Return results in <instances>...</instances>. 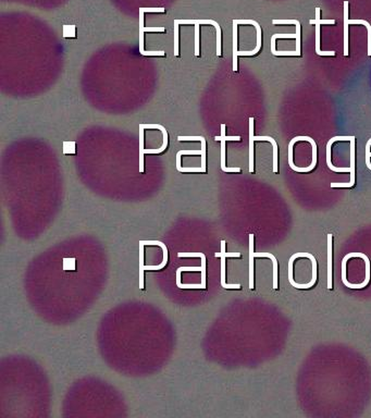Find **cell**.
I'll return each mask as SVG.
<instances>
[{"label": "cell", "mask_w": 371, "mask_h": 418, "mask_svg": "<svg viewBox=\"0 0 371 418\" xmlns=\"http://www.w3.org/2000/svg\"><path fill=\"white\" fill-rule=\"evenodd\" d=\"M245 24H253V25H255L256 30H257V46L254 50L252 51H237V56H254L256 55V53L260 50L261 48V28L260 25L258 24L256 21L254 20H245L244 21Z\"/></svg>", "instance_id": "277c9868"}, {"label": "cell", "mask_w": 371, "mask_h": 418, "mask_svg": "<svg viewBox=\"0 0 371 418\" xmlns=\"http://www.w3.org/2000/svg\"><path fill=\"white\" fill-rule=\"evenodd\" d=\"M302 257H308V258L312 262V279L309 283L301 284V289H308V288H311V286L314 285L317 281V260L314 256L309 254V253H302Z\"/></svg>", "instance_id": "4fadbf2b"}, {"label": "cell", "mask_w": 371, "mask_h": 418, "mask_svg": "<svg viewBox=\"0 0 371 418\" xmlns=\"http://www.w3.org/2000/svg\"><path fill=\"white\" fill-rule=\"evenodd\" d=\"M254 234H250V289H254Z\"/></svg>", "instance_id": "7c38bea8"}, {"label": "cell", "mask_w": 371, "mask_h": 418, "mask_svg": "<svg viewBox=\"0 0 371 418\" xmlns=\"http://www.w3.org/2000/svg\"><path fill=\"white\" fill-rule=\"evenodd\" d=\"M216 257H221V285L224 289H241V284H227L226 283V241H221V253H216Z\"/></svg>", "instance_id": "7a4b0ae2"}, {"label": "cell", "mask_w": 371, "mask_h": 418, "mask_svg": "<svg viewBox=\"0 0 371 418\" xmlns=\"http://www.w3.org/2000/svg\"><path fill=\"white\" fill-rule=\"evenodd\" d=\"M255 140H268L270 142L273 146V172L278 173L279 169H278V144L276 139L271 138V136H254Z\"/></svg>", "instance_id": "8992f818"}, {"label": "cell", "mask_w": 371, "mask_h": 418, "mask_svg": "<svg viewBox=\"0 0 371 418\" xmlns=\"http://www.w3.org/2000/svg\"><path fill=\"white\" fill-rule=\"evenodd\" d=\"M221 129H222V134L224 135V139H226V140H240L241 139L240 136H226V134H224V129H226V124H222L221 125Z\"/></svg>", "instance_id": "7402d4cb"}, {"label": "cell", "mask_w": 371, "mask_h": 418, "mask_svg": "<svg viewBox=\"0 0 371 418\" xmlns=\"http://www.w3.org/2000/svg\"><path fill=\"white\" fill-rule=\"evenodd\" d=\"M344 56H348V1H344Z\"/></svg>", "instance_id": "52a82bcc"}, {"label": "cell", "mask_w": 371, "mask_h": 418, "mask_svg": "<svg viewBox=\"0 0 371 418\" xmlns=\"http://www.w3.org/2000/svg\"><path fill=\"white\" fill-rule=\"evenodd\" d=\"M310 24H316V52L319 56H334L335 51H322L320 49V23L310 20Z\"/></svg>", "instance_id": "9c48e42d"}, {"label": "cell", "mask_w": 371, "mask_h": 418, "mask_svg": "<svg viewBox=\"0 0 371 418\" xmlns=\"http://www.w3.org/2000/svg\"><path fill=\"white\" fill-rule=\"evenodd\" d=\"M370 146H371V139H368L367 144H366V164L367 167L371 170V163H370Z\"/></svg>", "instance_id": "d6986e66"}, {"label": "cell", "mask_w": 371, "mask_h": 418, "mask_svg": "<svg viewBox=\"0 0 371 418\" xmlns=\"http://www.w3.org/2000/svg\"><path fill=\"white\" fill-rule=\"evenodd\" d=\"M237 24L235 22H233V32H234V46H233V50H234V63H233V70L236 71L237 70V37H236V33H237Z\"/></svg>", "instance_id": "ac0fdd59"}, {"label": "cell", "mask_w": 371, "mask_h": 418, "mask_svg": "<svg viewBox=\"0 0 371 418\" xmlns=\"http://www.w3.org/2000/svg\"><path fill=\"white\" fill-rule=\"evenodd\" d=\"M255 257H268L273 262V289L277 290L278 285V260L271 253H255Z\"/></svg>", "instance_id": "ba28073f"}, {"label": "cell", "mask_w": 371, "mask_h": 418, "mask_svg": "<svg viewBox=\"0 0 371 418\" xmlns=\"http://www.w3.org/2000/svg\"><path fill=\"white\" fill-rule=\"evenodd\" d=\"M276 40H277V35L275 34V35H272V37H271V53L272 55L276 51Z\"/></svg>", "instance_id": "603a6c76"}, {"label": "cell", "mask_w": 371, "mask_h": 418, "mask_svg": "<svg viewBox=\"0 0 371 418\" xmlns=\"http://www.w3.org/2000/svg\"><path fill=\"white\" fill-rule=\"evenodd\" d=\"M179 257H201L202 258V289H206V256L203 253H179Z\"/></svg>", "instance_id": "5b68a950"}, {"label": "cell", "mask_w": 371, "mask_h": 418, "mask_svg": "<svg viewBox=\"0 0 371 418\" xmlns=\"http://www.w3.org/2000/svg\"><path fill=\"white\" fill-rule=\"evenodd\" d=\"M254 119L250 118V172H254Z\"/></svg>", "instance_id": "9a60e30c"}, {"label": "cell", "mask_w": 371, "mask_h": 418, "mask_svg": "<svg viewBox=\"0 0 371 418\" xmlns=\"http://www.w3.org/2000/svg\"><path fill=\"white\" fill-rule=\"evenodd\" d=\"M355 184V139H350V181L349 183H331V187H351Z\"/></svg>", "instance_id": "3957f363"}, {"label": "cell", "mask_w": 371, "mask_h": 418, "mask_svg": "<svg viewBox=\"0 0 371 418\" xmlns=\"http://www.w3.org/2000/svg\"><path fill=\"white\" fill-rule=\"evenodd\" d=\"M357 257H361V258H364L366 261V279L361 284H353V289L365 288V286L367 285L370 281V260H369V258L365 254H361V253H357Z\"/></svg>", "instance_id": "5bb4252c"}, {"label": "cell", "mask_w": 371, "mask_h": 418, "mask_svg": "<svg viewBox=\"0 0 371 418\" xmlns=\"http://www.w3.org/2000/svg\"><path fill=\"white\" fill-rule=\"evenodd\" d=\"M273 55H275V56H301V53L297 52L296 50L295 51H292V50H289V51H278V50H276Z\"/></svg>", "instance_id": "44dd1931"}, {"label": "cell", "mask_w": 371, "mask_h": 418, "mask_svg": "<svg viewBox=\"0 0 371 418\" xmlns=\"http://www.w3.org/2000/svg\"><path fill=\"white\" fill-rule=\"evenodd\" d=\"M302 140H308L312 146V163L309 167H306V172H309L316 167L317 164V144L314 139L309 138V136H302Z\"/></svg>", "instance_id": "2e32d148"}, {"label": "cell", "mask_w": 371, "mask_h": 418, "mask_svg": "<svg viewBox=\"0 0 371 418\" xmlns=\"http://www.w3.org/2000/svg\"><path fill=\"white\" fill-rule=\"evenodd\" d=\"M332 240L333 235L328 234V284L326 288L332 289Z\"/></svg>", "instance_id": "8fae6325"}, {"label": "cell", "mask_w": 371, "mask_h": 418, "mask_svg": "<svg viewBox=\"0 0 371 418\" xmlns=\"http://www.w3.org/2000/svg\"><path fill=\"white\" fill-rule=\"evenodd\" d=\"M316 22L320 24H335L334 20H321L320 19V8H316Z\"/></svg>", "instance_id": "ffe728a7"}, {"label": "cell", "mask_w": 371, "mask_h": 418, "mask_svg": "<svg viewBox=\"0 0 371 418\" xmlns=\"http://www.w3.org/2000/svg\"><path fill=\"white\" fill-rule=\"evenodd\" d=\"M196 56H198V25H196Z\"/></svg>", "instance_id": "cb8c5ba5"}, {"label": "cell", "mask_w": 371, "mask_h": 418, "mask_svg": "<svg viewBox=\"0 0 371 418\" xmlns=\"http://www.w3.org/2000/svg\"><path fill=\"white\" fill-rule=\"evenodd\" d=\"M355 139V136H334V138H332L328 144H326V164H328V167L332 170V171L335 172H350V168H338L334 167L333 164L331 163V146L332 144L336 140H350Z\"/></svg>", "instance_id": "6da1fadb"}, {"label": "cell", "mask_w": 371, "mask_h": 418, "mask_svg": "<svg viewBox=\"0 0 371 418\" xmlns=\"http://www.w3.org/2000/svg\"><path fill=\"white\" fill-rule=\"evenodd\" d=\"M348 24H363L368 30V56L371 57V26L370 23L365 20H348Z\"/></svg>", "instance_id": "e0dca14e"}, {"label": "cell", "mask_w": 371, "mask_h": 418, "mask_svg": "<svg viewBox=\"0 0 371 418\" xmlns=\"http://www.w3.org/2000/svg\"><path fill=\"white\" fill-rule=\"evenodd\" d=\"M217 140H221L222 145H221V168L224 172H241V168H227L226 167V139H224V135L222 134V136L220 138H216Z\"/></svg>", "instance_id": "30bf717a"}]
</instances>
